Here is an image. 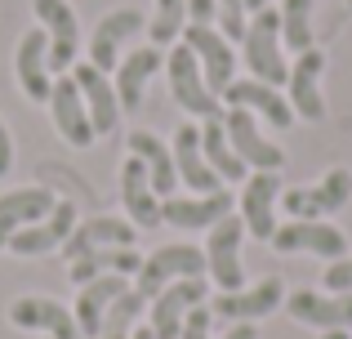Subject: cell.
<instances>
[{
  "label": "cell",
  "mask_w": 352,
  "mask_h": 339,
  "mask_svg": "<svg viewBox=\"0 0 352 339\" xmlns=\"http://www.w3.org/2000/svg\"><path fill=\"white\" fill-rule=\"evenodd\" d=\"M125 290H129V277H98V281H89V286H80L76 290V308H72V313H76L80 335L98 339V326H103L107 308H112Z\"/></svg>",
  "instance_id": "30"
},
{
  "label": "cell",
  "mask_w": 352,
  "mask_h": 339,
  "mask_svg": "<svg viewBox=\"0 0 352 339\" xmlns=\"http://www.w3.org/2000/svg\"><path fill=\"white\" fill-rule=\"evenodd\" d=\"M321 339H352L348 331H321Z\"/></svg>",
  "instance_id": "43"
},
{
  "label": "cell",
  "mask_w": 352,
  "mask_h": 339,
  "mask_svg": "<svg viewBox=\"0 0 352 339\" xmlns=\"http://www.w3.org/2000/svg\"><path fill=\"white\" fill-rule=\"evenodd\" d=\"M201 152H206V161H210V170L219 174V179H232V183H245L250 179V170H245V161L232 152V143H228V130H223V116L219 121H201Z\"/></svg>",
  "instance_id": "31"
},
{
  "label": "cell",
  "mask_w": 352,
  "mask_h": 339,
  "mask_svg": "<svg viewBox=\"0 0 352 339\" xmlns=\"http://www.w3.org/2000/svg\"><path fill=\"white\" fill-rule=\"evenodd\" d=\"M281 45H290L294 54L312 50V0H281Z\"/></svg>",
  "instance_id": "33"
},
{
  "label": "cell",
  "mask_w": 352,
  "mask_h": 339,
  "mask_svg": "<svg viewBox=\"0 0 352 339\" xmlns=\"http://www.w3.org/2000/svg\"><path fill=\"white\" fill-rule=\"evenodd\" d=\"M241 54L254 80L263 85H285L290 80V63H285V45H281V14L276 9H258L250 18L245 36H241Z\"/></svg>",
  "instance_id": "1"
},
{
  "label": "cell",
  "mask_w": 352,
  "mask_h": 339,
  "mask_svg": "<svg viewBox=\"0 0 352 339\" xmlns=\"http://www.w3.org/2000/svg\"><path fill=\"white\" fill-rule=\"evenodd\" d=\"M72 228H76V206H72V201H54V210L45 219H36L32 228H23V232L9 237L5 250H14L18 259H36V254L63 250V241L72 237Z\"/></svg>",
  "instance_id": "14"
},
{
  "label": "cell",
  "mask_w": 352,
  "mask_h": 339,
  "mask_svg": "<svg viewBox=\"0 0 352 339\" xmlns=\"http://www.w3.org/2000/svg\"><path fill=\"white\" fill-rule=\"evenodd\" d=\"M223 339H258V326H254V322H236Z\"/></svg>",
  "instance_id": "40"
},
{
  "label": "cell",
  "mask_w": 352,
  "mask_h": 339,
  "mask_svg": "<svg viewBox=\"0 0 352 339\" xmlns=\"http://www.w3.org/2000/svg\"><path fill=\"white\" fill-rule=\"evenodd\" d=\"M210 326H214V313H210V308L201 304V308H192V313L183 317L179 339H210Z\"/></svg>",
  "instance_id": "37"
},
{
  "label": "cell",
  "mask_w": 352,
  "mask_h": 339,
  "mask_svg": "<svg viewBox=\"0 0 352 339\" xmlns=\"http://www.w3.org/2000/svg\"><path fill=\"white\" fill-rule=\"evenodd\" d=\"M36 23L50 36V72H72L76 67V45H80V18L67 0H32Z\"/></svg>",
  "instance_id": "9"
},
{
  "label": "cell",
  "mask_w": 352,
  "mask_h": 339,
  "mask_svg": "<svg viewBox=\"0 0 352 339\" xmlns=\"http://www.w3.org/2000/svg\"><path fill=\"white\" fill-rule=\"evenodd\" d=\"M285 313L317 331H348L352 326V295H317V290H294L285 295Z\"/></svg>",
  "instance_id": "25"
},
{
  "label": "cell",
  "mask_w": 352,
  "mask_h": 339,
  "mask_svg": "<svg viewBox=\"0 0 352 339\" xmlns=\"http://www.w3.org/2000/svg\"><path fill=\"white\" fill-rule=\"evenodd\" d=\"M183 18H188V0H156V14H152V23H147V36H152L156 50H161V45H174L183 36Z\"/></svg>",
  "instance_id": "34"
},
{
  "label": "cell",
  "mask_w": 352,
  "mask_h": 339,
  "mask_svg": "<svg viewBox=\"0 0 352 339\" xmlns=\"http://www.w3.org/2000/svg\"><path fill=\"white\" fill-rule=\"evenodd\" d=\"M143 308H147V299L138 295L134 286H129L125 295H120L116 304L107 308L103 326H98V339H129V335L138 331V317H143Z\"/></svg>",
  "instance_id": "32"
},
{
  "label": "cell",
  "mask_w": 352,
  "mask_h": 339,
  "mask_svg": "<svg viewBox=\"0 0 352 339\" xmlns=\"http://www.w3.org/2000/svg\"><path fill=\"white\" fill-rule=\"evenodd\" d=\"M223 103L228 107H245L250 116H263L272 130H290L294 125V107H290V98H281L276 94V85H263V80H232L228 85V94H223Z\"/></svg>",
  "instance_id": "24"
},
{
  "label": "cell",
  "mask_w": 352,
  "mask_h": 339,
  "mask_svg": "<svg viewBox=\"0 0 352 339\" xmlns=\"http://www.w3.org/2000/svg\"><path fill=\"white\" fill-rule=\"evenodd\" d=\"M129 339H156V335H152V326H138V331L129 335Z\"/></svg>",
  "instance_id": "41"
},
{
  "label": "cell",
  "mask_w": 352,
  "mask_h": 339,
  "mask_svg": "<svg viewBox=\"0 0 352 339\" xmlns=\"http://www.w3.org/2000/svg\"><path fill=\"white\" fill-rule=\"evenodd\" d=\"M67 268H72V286H89L98 277H138L143 254L134 245H107V250H89L80 259H72Z\"/></svg>",
  "instance_id": "29"
},
{
  "label": "cell",
  "mask_w": 352,
  "mask_h": 339,
  "mask_svg": "<svg viewBox=\"0 0 352 339\" xmlns=\"http://www.w3.org/2000/svg\"><path fill=\"white\" fill-rule=\"evenodd\" d=\"M129 157L143 161L147 183H152V192L161 201L179 192V170H174V152H170L165 139H156V134H147V130H134L129 134Z\"/></svg>",
  "instance_id": "28"
},
{
  "label": "cell",
  "mask_w": 352,
  "mask_h": 339,
  "mask_svg": "<svg viewBox=\"0 0 352 339\" xmlns=\"http://www.w3.org/2000/svg\"><path fill=\"white\" fill-rule=\"evenodd\" d=\"M281 304H285L281 277H263V281L241 286V290H219V299L210 304V313L236 326V322H258V317H272Z\"/></svg>",
  "instance_id": "12"
},
{
  "label": "cell",
  "mask_w": 352,
  "mask_h": 339,
  "mask_svg": "<svg viewBox=\"0 0 352 339\" xmlns=\"http://www.w3.org/2000/svg\"><path fill=\"white\" fill-rule=\"evenodd\" d=\"M232 215V197L228 192H210V197H165L161 201V223L183 228V232H197V228H214L219 219Z\"/></svg>",
  "instance_id": "23"
},
{
  "label": "cell",
  "mask_w": 352,
  "mask_h": 339,
  "mask_svg": "<svg viewBox=\"0 0 352 339\" xmlns=\"http://www.w3.org/2000/svg\"><path fill=\"white\" fill-rule=\"evenodd\" d=\"M276 201H281V174L276 170H254L245 179V188H241V223H245L250 237H258V241H272L276 232Z\"/></svg>",
  "instance_id": "11"
},
{
  "label": "cell",
  "mask_w": 352,
  "mask_h": 339,
  "mask_svg": "<svg viewBox=\"0 0 352 339\" xmlns=\"http://www.w3.org/2000/svg\"><path fill=\"white\" fill-rule=\"evenodd\" d=\"M183 45L197 54L201 63V76H206L210 94H228V85L236 80V54L232 41L219 32L214 23H188L183 27Z\"/></svg>",
  "instance_id": "4"
},
{
  "label": "cell",
  "mask_w": 352,
  "mask_h": 339,
  "mask_svg": "<svg viewBox=\"0 0 352 339\" xmlns=\"http://www.w3.org/2000/svg\"><path fill=\"white\" fill-rule=\"evenodd\" d=\"M223 130H228L232 152L245 161V170H281L285 166V152L276 148L272 139H263L258 121L245 112V107H228L223 112Z\"/></svg>",
  "instance_id": "13"
},
{
  "label": "cell",
  "mask_w": 352,
  "mask_h": 339,
  "mask_svg": "<svg viewBox=\"0 0 352 339\" xmlns=\"http://www.w3.org/2000/svg\"><path fill=\"white\" fill-rule=\"evenodd\" d=\"M120 206H125V219L134 228H156L161 223V197L152 192V183H147V170L138 157H129L125 166H120Z\"/></svg>",
  "instance_id": "27"
},
{
  "label": "cell",
  "mask_w": 352,
  "mask_h": 339,
  "mask_svg": "<svg viewBox=\"0 0 352 339\" xmlns=\"http://www.w3.org/2000/svg\"><path fill=\"white\" fill-rule=\"evenodd\" d=\"M54 192L50 188H14V192H0V250L9 245V237L32 228L36 219H45L54 210Z\"/></svg>",
  "instance_id": "26"
},
{
  "label": "cell",
  "mask_w": 352,
  "mask_h": 339,
  "mask_svg": "<svg viewBox=\"0 0 352 339\" xmlns=\"http://www.w3.org/2000/svg\"><path fill=\"white\" fill-rule=\"evenodd\" d=\"M219 0H188V23H214Z\"/></svg>",
  "instance_id": "38"
},
{
  "label": "cell",
  "mask_w": 352,
  "mask_h": 339,
  "mask_svg": "<svg viewBox=\"0 0 352 339\" xmlns=\"http://www.w3.org/2000/svg\"><path fill=\"white\" fill-rule=\"evenodd\" d=\"M321 72H326V54L312 45L290 63V107L299 121H321L326 116V98H321Z\"/></svg>",
  "instance_id": "18"
},
{
  "label": "cell",
  "mask_w": 352,
  "mask_h": 339,
  "mask_svg": "<svg viewBox=\"0 0 352 339\" xmlns=\"http://www.w3.org/2000/svg\"><path fill=\"white\" fill-rule=\"evenodd\" d=\"M272 250L281 254H321V259H344L348 254V237L339 232L335 223H326V219H290V223H276L272 232Z\"/></svg>",
  "instance_id": "6"
},
{
  "label": "cell",
  "mask_w": 352,
  "mask_h": 339,
  "mask_svg": "<svg viewBox=\"0 0 352 339\" xmlns=\"http://www.w3.org/2000/svg\"><path fill=\"white\" fill-rule=\"evenodd\" d=\"M9 322L18 326V331H36L45 339H85L76 326V313H72L67 304H58V299L50 295H23L9 304Z\"/></svg>",
  "instance_id": "10"
},
{
  "label": "cell",
  "mask_w": 352,
  "mask_h": 339,
  "mask_svg": "<svg viewBox=\"0 0 352 339\" xmlns=\"http://www.w3.org/2000/svg\"><path fill=\"white\" fill-rule=\"evenodd\" d=\"M138 241V228L129 223V219H120V215H94V219H85V223H76L72 228V237L63 241V259H80V254H89V250H107V245H134Z\"/></svg>",
  "instance_id": "22"
},
{
  "label": "cell",
  "mask_w": 352,
  "mask_h": 339,
  "mask_svg": "<svg viewBox=\"0 0 352 339\" xmlns=\"http://www.w3.org/2000/svg\"><path fill=\"white\" fill-rule=\"evenodd\" d=\"M210 295V281L206 277H188V281H170V286L161 290V295L152 299V308H147V326H152L156 339H179L183 331V317L192 313V308H201Z\"/></svg>",
  "instance_id": "8"
},
{
  "label": "cell",
  "mask_w": 352,
  "mask_h": 339,
  "mask_svg": "<svg viewBox=\"0 0 352 339\" xmlns=\"http://www.w3.org/2000/svg\"><path fill=\"white\" fill-rule=\"evenodd\" d=\"M321 281H326V290H330V295H352V254H344V259H335V263H330Z\"/></svg>",
  "instance_id": "36"
},
{
  "label": "cell",
  "mask_w": 352,
  "mask_h": 339,
  "mask_svg": "<svg viewBox=\"0 0 352 339\" xmlns=\"http://www.w3.org/2000/svg\"><path fill=\"white\" fill-rule=\"evenodd\" d=\"M156 67H165V58H161L156 45H138V50H129L125 58L116 63L112 85H116V98H120V112H138V107H143Z\"/></svg>",
  "instance_id": "19"
},
{
  "label": "cell",
  "mask_w": 352,
  "mask_h": 339,
  "mask_svg": "<svg viewBox=\"0 0 352 339\" xmlns=\"http://www.w3.org/2000/svg\"><path fill=\"white\" fill-rule=\"evenodd\" d=\"M14 170V139H9V125L0 121V179Z\"/></svg>",
  "instance_id": "39"
},
{
  "label": "cell",
  "mask_w": 352,
  "mask_h": 339,
  "mask_svg": "<svg viewBox=\"0 0 352 339\" xmlns=\"http://www.w3.org/2000/svg\"><path fill=\"white\" fill-rule=\"evenodd\" d=\"M50 112H54V125H58V134L72 143V148H89V143L98 139L94 125H89L85 98H80L76 80H72V72L54 76V89H50Z\"/></svg>",
  "instance_id": "17"
},
{
  "label": "cell",
  "mask_w": 352,
  "mask_h": 339,
  "mask_svg": "<svg viewBox=\"0 0 352 339\" xmlns=\"http://www.w3.org/2000/svg\"><path fill=\"white\" fill-rule=\"evenodd\" d=\"M165 76H170L174 103L188 116H201V121H219V116H223V103H219V94H210L206 76H201V63L188 45H174V50L165 54Z\"/></svg>",
  "instance_id": "2"
},
{
  "label": "cell",
  "mask_w": 352,
  "mask_h": 339,
  "mask_svg": "<svg viewBox=\"0 0 352 339\" xmlns=\"http://www.w3.org/2000/svg\"><path fill=\"white\" fill-rule=\"evenodd\" d=\"M14 67H18V85H23V94L36 98V103H50L54 72H50V36H45V27L23 32L18 54H14Z\"/></svg>",
  "instance_id": "20"
},
{
  "label": "cell",
  "mask_w": 352,
  "mask_h": 339,
  "mask_svg": "<svg viewBox=\"0 0 352 339\" xmlns=\"http://www.w3.org/2000/svg\"><path fill=\"white\" fill-rule=\"evenodd\" d=\"M245 9H250V14H258V9H267V0H245Z\"/></svg>",
  "instance_id": "42"
},
{
  "label": "cell",
  "mask_w": 352,
  "mask_h": 339,
  "mask_svg": "<svg viewBox=\"0 0 352 339\" xmlns=\"http://www.w3.org/2000/svg\"><path fill=\"white\" fill-rule=\"evenodd\" d=\"M241 241H245V223L236 215L219 219L206 237V272L219 290H241L245 286V268H241Z\"/></svg>",
  "instance_id": "5"
},
{
  "label": "cell",
  "mask_w": 352,
  "mask_h": 339,
  "mask_svg": "<svg viewBox=\"0 0 352 339\" xmlns=\"http://www.w3.org/2000/svg\"><path fill=\"white\" fill-rule=\"evenodd\" d=\"M170 152H174V170H179V179L188 183L197 197L223 192V179L210 170L206 152H201V125H179L174 139H170Z\"/></svg>",
  "instance_id": "21"
},
{
  "label": "cell",
  "mask_w": 352,
  "mask_h": 339,
  "mask_svg": "<svg viewBox=\"0 0 352 339\" xmlns=\"http://www.w3.org/2000/svg\"><path fill=\"white\" fill-rule=\"evenodd\" d=\"M188 277H206V250L174 241V245H161V250H152L143 259V268L134 277V290L152 304L170 281H188Z\"/></svg>",
  "instance_id": "3"
},
{
  "label": "cell",
  "mask_w": 352,
  "mask_h": 339,
  "mask_svg": "<svg viewBox=\"0 0 352 339\" xmlns=\"http://www.w3.org/2000/svg\"><path fill=\"white\" fill-rule=\"evenodd\" d=\"M214 18H219V32H223L228 41H241V36H245V27H250V9H245V0H219Z\"/></svg>",
  "instance_id": "35"
},
{
  "label": "cell",
  "mask_w": 352,
  "mask_h": 339,
  "mask_svg": "<svg viewBox=\"0 0 352 339\" xmlns=\"http://www.w3.org/2000/svg\"><path fill=\"white\" fill-rule=\"evenodd\" d=\"M72 80H76L80 98H85V112H89V125H94V134H112L120 125V98H116V85L107 72H98L94 63H76V72H72Z\"/></svg>",
  "instance_id": "16"
},
{
  "label": "cell",
  "mask_w": 352,
  "mask_h": 339,
  "mask_svg": "<svg viewBox=\"0 0 352 339\" xmlns=\"http://www.w3.org/2000/svg\"><path fill=\"white\" fill-rule=\"evenodd\" d=\"M143 27H147V18L138 14V9H112V14H103V18H98V27H94V36H89V63H94L98 72L112 76L116 63H120V50H125V41H134Z\"/></svg>",
  "instance_id": "15"
},
{
  "label": "cell",
  "mask_w": 352,
  "mask_h": 339,
  "mask_svg": "<svg viewBox=\"0 0 352 339\" xmlns=\"http://www.w3.org/2000/svg\"><path fill=\"white\" fill-rule=\"evenodd\" d=\"M348 201H352V170H344V166H335L321 183H312V188L281 192V210L290 219H326L335 210H344Z\"/></svg>",
  "instance_id": "7"
}]
</instances>
